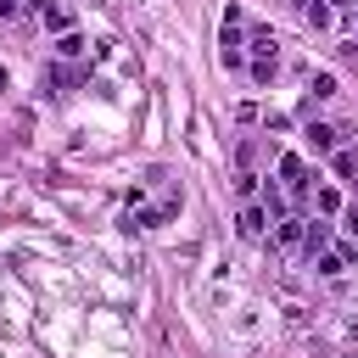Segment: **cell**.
Segmentation results:
<instances>
[{
  "label": "cell",
  "instance_id": "obj_1",
  "mask_svg": "<svg viewBox=\"0 0 358 358\" xmlns=\"http://www.w3.org/2000/svg\"><path fill=\"white\" fill-rule=\"evenodd\" d=\"M280 179H285V190H291V201H308V196H313V179H308V162H302L296 151H285V157H280Z\"/></svg>",
  "mask_w": 358,
  "mask_h": 358
},
{
  "label": "cell",
  "instance_id": "obj_2",
  "mask_svg": "<svg viewBox=\"0 0 358 358\" xmlns=\"http://www.w3.org/2000/svg\"><path fill=\"white\" fill-rule=\"evenodd\" d=\"M241 50H246L241 22H224V34H218V56H224V67H241Z\"/></svg>",
  "mask_w": 358,
  "mask_h": 358
},
{
  "label": "cell",
  "instance_id": "obj_3",
  "mask_svg": "<svg viewBox=\"0 0 358 358\" xmlns=\"http://www.w3.org/2000/svg\"><path fill=\"white\" fill-rule=\"evenodd\" d=\"M308 218H274V246H302Z\"/></svg>",
  "mask_w": 358,
  "mask_h": 358
},
{
  "label": "cell",
  "instance_id": "obj_4",
  "mask_svg": "<svg viewBox=\"0 0 358 358\" xmlns=\"http://www.w3.org/2000/svg\"><path fill=\"white\" fill-rule=\"evenodd\" d=\"M302 134H308V151H319V157L336 151V129H330V123H308Z\"/></svg>",
  "mask_w": 358,
  "mask_h": 358
},
{
  "label": "cell",
  "instance_id": "obj_5",
  "mask_svg": "<svg viewBox=\"0 0 358 358\" xmlns=\"http://www.w3.org/2000/svg\"><path fill=\"white\" fill-rule=\"evenodd\" d=\"M263 229H268V213H263V207H252V201H246V207H241V235H246V241H257V235H263Z\"/></svg>",
  "mask_w": 358,
  "mask_h": 358
},
{
  "label": "cell",
  "instance_id": "obj_6",
  "mask_svg": "<svg viewBox=\"0 0 358 358\" xmlns=\"http://www.w3.org/2000/svg\"><path fill=\"white\" fill-rule=\"evenodd\" d=\"M352 257H358L352 246H341V252H319V274H324V280H336V274H341Z\"/></svg>",
  "mask_w": 358,
  "mask_h": 358
},
{
  "label": "cell",
  "instance_id": "obj_7",
  "mask_svg": "<svg viewBox=\"0 0 358 358\" xmlns=\"http://www.w3.org/2000/svg\"><path fill=\"white\" fill-rule=\"evenodd\" d=\"M313 207H319V218H330V213H341V190H330V185H319V190H313Z\"/></svg>",
  "mask_w": 358,
  "mask_h": 358
},
{
  "label": "cell",
  "instance_id": "obj_8",
  "mask_svg": "<svg viewBox=\"0 0 358 358\" xmlns=\"http://www.w3.org/2000/svg\"><path fill=\"white\" fill-rule=\"evenodd\" d=\"M324 241H330V224H324V218H313V224L302 229V246H308V252H324Z\"/></svg>",
  "mask_w": 358,
  "mask_h": 358
},
{
  "label": "cell",
  "instance_id": "obj_9",
  "mask_svg": "<svg viewBox=\"0 0 358 358\" xmlns=\"http://www.w3.org/2000/svg\"><path fill=\"white\" fill-rule=\"evenodd\" d=\"M302 17H308V28H330V6L324 0H302Z\"/></svg>",
  "mask_w": 358,
  "mask_h": 358
},
{
  "label": "cell",
  "instance_id": "obj_10",
  "mask_svg": "<svg viewBox=\"0 0 358 358\" xmlns=\"http://www.w3.org/2000/svg\"><path fill=\"white\" fill-rule=\"evenodd\" d=\"M246 45H252L257 56H274V34H268V28H252V34H246Z\"/></svg>",
  "mask_w": 358,
  "mask_h": 358
},
{
  "label": "cell",
  "instance_id": "obj_11",
  "mask_svg": "<svg viewBox=\"0 0 358 358\" xmlns=\"http://www.w3.org/2000/svg\"><path fill=\"white\" fill-rule=\"evenodd\" d=\"M84 45H90L84 34H62V39H56V50H62V56H84Z\"/></svg>",
  "mask_w": 358,
  "mask_h": 358
},
{
  "label": "cell",
  "instance_id": "obj_12",
  "mask_svg": "<svg viewBox=\"0 0 358 358\" xmlns=\"http://www.w3.org/2000/svg\"><path fill=\"white\" fill-rule=\"evenodd\" d=\"M252 78L268 84V78H274V56H257V62H252Z\"/></svg>",
  "mask_w": 358,
  "mask_h": 358
},
{
  "label": "cell",
  "instance_id": "obj_13",
  "mask_svg": "<svg viewBox=\"0 0 358 358\" xmlns=\"http://www.w3.org/2000/svg\"><path fill=\"white\" fill-rule=\"evenodd\" d=\"M341 229L358 241V201H352V207H341Z\"/></svg>",
  "mask_w": 358,
  "mask_h": 358
},
{
  "label": "cell",
  "instance_id": "obj_14",
  "mask_svg": "<svg viewBox=\"0 0 358 358\" xmlns=\"http://www.w3.org/2000/svg\"><path fill=\"white\" fill-rule=\"evenodd\" d=\"M324 6H341V11H347V6H358V0H324Z\"/></svg>",
  "mask_w": 358,
  "mask_h": 358
},
{
  "label": "cell",
  "instance_id": "obj_15",
  "mask_svg": "<svg viewBox=\"0 0 358 358\" xmlns=\"http://www.w3.org/2000/svg\"><path fill=\"white\" fill-rule=\"evenodd\" d=\"M0 90H6V67H0Z\"/></svg>",
  "mask_w": 358,
  "mask_h": 358
},
{
  "label": "cell",
  "instance_id": "obj_16",
  "mask_svg": "<svg viewBox=\"0 0 358 358\" xmlns=\"http://www.w3.org/2000/svg\"><path fill=\"white\" fill-rule=\"evenodd\" d=\"M296 6H302V0H296Z\"/></svg>",
  "mask_w": 358,
  "mask_h": 358
}]
</instances>
